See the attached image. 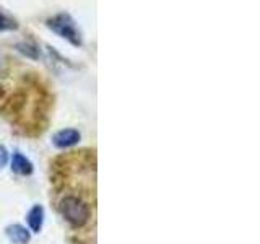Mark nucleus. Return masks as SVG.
I'll use <instances>...</instances> for the list:
<instances>
[{
    "label": "nucleus",
    "instance_id": "8",
    "mask_svg": "<svg viewBox=\"0 0 260 244\" xmlns=\"http://www.w3.org/2000/svg\"><path fill=\"white\" fill-rule=\"evenodd\" d=\"M7 161H8V153L4 146H0V169L7 165Z\"/></svg>",
    "mask_w": 260,
    "mask_h": 244
},
{
    "label": "nucleus",
    "instance_id": "3",
    "mask_svg": "<svg viewBox=\"0 0 260 244\" xmlns=\"http://www.w3.org/2000/svg\"><path fill=\"white\" fill-rule=\"evenodd\" d=\"M81 138V134L77 129H62L55 132L52 137V143L57 148H70V146L77 145Z\"/></svg>",
    "mask_w": 260,
    "mask_h": 244
},
{
    "label": "nucleus",
    "instance_id": "5",
    "mask_svg": "<svg viewBox=\"0 0 260 244\" xmlns=\"http://www.w3.org/2000/svg\"><path fill=\"white\" fill-rule=\"evenodd\" d=\"M5 233L8 236V239L15 244H28L31 239V231L28 228H24L23 225H10L5 228Z\"/></svg>",
    "mask_w": 260,
    "mask_h": 244
},
{
    "label": "nucleus",
    "instance_id": "1",
    "mask_svg": "<svg viewBox=\"0 0 260 244\" xmlns=\"http://www.w3.org/2000/svg\"><path fill=\"white\" fill-rule=\"evenodd\" d=\"M57 208H59L63 220H67L73 228H83L91 222V205L85 197L77 195L75 192L63 194Z\"/></svg>",
    "mask_w": 260,
    "mask_h": 244
},
{
    "label": "nucleus",
    "instance_id": "4",
    "mask_svg": "<svg viewBox=\"0 0 260 244\" xmlns=\"http://www.w3.org/2000/svg\"><path fill=\"white\" fill-rule=\"evenodd\" d=\"M32 163L24 157V155H21L20 151H15L13 157H12V171L15 174L18 176H29L32 174Z\"/></svg>",
    "mask_w": 260,
    "mask_h": 244
},
{
    "label": "nucleus",
    "instance_id": "2",
    "mask_svg": "<svg viewBox=\"0 0 260 244\" xmlns=\"http://www.w3.org/2000/svg\"><path fill=\"white\" fill-rule=\"evenodd\" d=\"M47 26L51 28L54 33H57L59 36L69 39L73 46L81 44V38H80V33L77 29V24L70 15H67V13L55 15L54 18L47 20Z\"/></svg>",
    "mask_w": 260,
    "mask_h": 244
},
{
    "label": "nucleus",
    "instance_id": "7",
    "mask_svg": "<svg viewBox=\"0 0 260 244\" xmlns=\"http://www.w3.org/2000/svg\"><path fill=\"white\" fill-rule=\"evenodd\" d=\"M16 28V23L13 20L8 18L7 15H4L0 12V31H7V29H15Z\"/></svg>",
    "mask_w": 260,
    "mask_h": 244
},
{
    "label": "nucleus",
    "instance_id": "6",
    "mask_svg": "<svg viewBox=\"0 0 260 244\" xmlns=\"http://www.w3.org/2000/svg\"><path fill=\"white\" fill-rule=\"evenodd\" d=\"M26 222L32 233H39L43 230V223H44V208L41 205H32L26 215Z\"/></svg>",
    "mask_w": 260,
    "mask_h": 244
}]
</instances>
